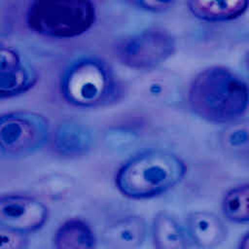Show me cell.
Segmentation results:
<instances>
[{
    "label": "cell",
    "mask_w": 249,
    "mask_h": 249,
    "mask_svg": "<svg viewBox=\"0 0 249 249\" xmlns=\"http://www.w3.org/2000/svg\"><path fill=\"white\" fill-rule=\"evenodd\" d=\"M192 111L214 124H231L249 108V86L225 66H209L196 75L188 90Z\"/></svg>",
    "instance_id": "cell-1"
},
{
    "label": "cell",
    "mask_w": 249,
    "mask_h": 249,
    "mask_svg": "<svg viewBox=\"0 0 249 249\" xmlns=\"http://www.w3.org/2000/svg\"><path fill=\"white\" fill-rule=\"evenodd\" d=\"M186 172V163L177 155L163 150H148L134 155L119 167L115 184L128 198L147 199L174 188Z\"/></svg>",
    "instance_id": "cell-2"
},
{
    "label": "cell",
    "mask_w": 249,
    "mask_h": 249,
    "mask_svg": "<svg viewBox=\"0 0 249 249\" xmlns=\"http://www.w3.org/2000/svg\"><path fill=\"white\" fill-rule=\"evenodd\" d=\"M59 89L63 99L78 108L104 106L115 100L118 92L111 67L95 56L72 61L61 75Z\"/></svg>",
    "instance_id": "cell-3"
},
{
    "label": "cell",
    "mask_w": 249,
    "mask_h": 249,
    "mask_svg": "<svg viewBox=\"0 0 249 249\" xmlns=\"http://www.w3.org/2000/svg\"><path fill=\"white\" fill-rule=\"evenodd\" d=\"M94 3L79 0H38L31 2L25 21L33 32L54 39H72L87 33L94 24Z\"/></svg>",
    "instance_id": "cell-4"
},
{
    "label": "cell",
    "mask_w": 249,
    "mask_h": 249,
    "mask_svg": "<svg viewBox=\"0 0 249 249\" xmlns=\"http://www.w3.org/2000/svg\"><path fill=\"white\" fill-rule=\"evenodd\" d=\"M50 123L42 114L14 111L0 118V152L6 158H22L40 150L49 140Z\"/></svg>",
    "instance_id": "cell-5"
},
{
    "label": "cell",
    "mask_w": 249,
    "mask_h": 249,
    "mask_svg": "<svg viewBox=\"0 0 249 249\" xmlns=\"http://www.w3.org/2000/svg\"><path fill=\"white\" fill-rule=\"evenodd\" d=\"M175 50L176 40L169 31L149 27L121 40L116 47V56L129 68L149 70L168 59Z\"/></svg>",
    "instance_id": "cell-6"
},
{
    "label": "cell",
    "mask_w": 249,
    "mask_h": 249,
    "mask_svg": "<svg viewBox=\"0 0 249 249\" xmlns=\"http://www.w3.org/2000/svg\"><path fill=\"white\" fill-rule=\"evenodd\" d=\"M48 219V207L34 196L9 194L0 198V226L3 229L27 234L44 227Z\"/></svg>",
    "instance_id": "cell-7"
},
{
    "label": "cell",
    "mask_w": 249,
    "mask_h": 249,
    "mask_svg": "<svg viewBox=\"0 0 249 249\" xmlns=\"http://www.w3.org/2000/svg\"><path fill=\"white\" fill-rule=\"evenodd\" d=\"M37 74L13 46L0 48V97L11 98L27 92L37 83Z\"/></svg>",
    "instance_id": "cell-8"
},
{
    "label": "cell",
    "mask_w": 249,
    "mask_h": 249,
    "mask_svg": "<svg viewBox=\"0 0 249 249\" xmlns=\"http://www.w3.org/2000/svg\"><path fill=\"white\" fill-rule=\"evenodd\" d=\"M147 227L137 215L119 218L107 225L101 233L103 244L108 249H136L145 240Z\"/></svg>",
    "instance_id": "cell-9"
},
{
    "label": "cell",
    "mask_w": 249,
    "mask_h": 249,
    "mask_svg": "<svg viewBox=\"0 0 249 249\" xmlns=\"http://www.w3.org/2000/svg\"><path fill=\"white\" fill-rule=\"evenodd\" d=\"M186 226L189 237L200 249H212L227 238V228L214 213L195 211L188 215Z\"/></svg>",
    "instance_id": "cell-10"
},
{
    "label": "cell",
    "mask_w": 249,
    "mask_h": 249,
    "mask_svg": "<svg viewBox=\"0 0 249 249\" xmlns=\"http://www.w3.org/2000/svg\"><path fill=\"white\" fill-rule=\"evenodd\" d=\"M91 134L88 127L75 121H64L57 125L53 135L54 151L66 158H78L88 153Z\"/></svg>",
    "instance_id": "cell-11"
},
{
    "label": "cell",
    "mask_w": 249,
    "mask_h": 249,
    "mask_svg": "<svg viewBox=\"0 0 249 249\" xmlns=\"http://www.w3.org/2000/svg\"><path fill=\"white\" fill-rule=\"evenodd\" d=\"M190 13L204 21L219 22L238 18L249 8L245 0H191L187 2Z\"/></svg>",
    "instance_id": "cell-12"
},
{
    "label": "cell",
    "mask_w": 249,
    "mask_h": 249,
    "mask_svg": "<svg viewBox=\"0 0 249 249\" xmlns=\"http://www.w3.org/2000/svg\"><path fill=\"white\" fill-rule=\"evenodd\" d=\"M53 243L55 249H95L96 237L86 221L72 218L57 228Z\"/></svg>",
    "instance_id": "cell-13"
},
{
    "label": "cell",
    "mask_w": 249,
    "mask_h": 249,
    "mask_svg": "<svg viewBox=\"0 0 249 249\" xmlns=\"http://www.w3.org/2000/svg\"><path fill=\"white\" fill-rule=\"evenodd\" d=\"M152 232L156 249H188L182 228L169 213L161 211L155 216Z\"/></svg>",
    "instance_id": "cell-14"
},
{
    "label": "cell",
    "mask_w": 249,
    "mask_h": 249,
    "mask_svg": "<svg viewBox=\"0 0 249 249\" xmlns=\"http://www.w3.org/2000/svg\"><path fill=\"white\" fill-rule=\"evenodd\" d=\"M221 148L230 156L249 158V117L228 124L220 133Z\"/></svg>",
    "instance_id": "cell-15"
},
{
    "label": "cell",
    "mask_w": 249,
    "mask_h": 249,
    "mask_svg": "<svg viewBox=\"0 0 249 249\" xmlns=\"http://www.w3.org/2000/svg\"><path fill=\"white\" fill-rule=\"evenodd\" d=\"M222 211L231 222L249 223V183L231 188L223 196Z\"/></svg>",
    "instance_id": "cell-16"
},
{
    "label": "cell",
    "mask_w": 249,
    "mask_h": 249,
    "mask_svg": "<svg viewBox=\"0 0 249 249\" xmlns=\"http://www.w3.org/2000/svg\"><path fill=\"white\" fill-rule=\"evenodd\" d=\"M0 236V249H27L28 247V237L25 233L1 228Z\"/></svg>",
    "instance_id": "cell-17"
},
{
    "label": "cell",
    "mask_w": 249,
    "mask_h": 249,
    "mask_svg": "<svg viewBox=\"0 0 249 249\" xmlns=\"http://www.w3.org/2000/svg\"><path fill=\"white\" fill-rule=\"evenodd\" d=\"M131 5L153 13H162L169 10L173 5V1H133Z\"/></svg>",
    "instance_id": "cell-18"
},
{
    "label": "cell",
    "mask_w": 249,
    "mask_h": 249,
    "mask_svg": "<svg viewBox=\"0 0 249 249\" xmlns=\"http://www.w3.org/2000/svg\"><path fill=\"white\" fill-rule=\"evenodd\" d=\"M238 249H249V231H247L239 242Z\"/></svg>",
    "instance_id": "cell-19"
},
{
    "label": "cell",
    "mask_w": 249,
    "mask_h": 249,
    "mask_svg": "<svg viewBox=\"0 0 249 249\" xmlns=\"http://www.w3.org/2000/svg\"><path fill=\"white\" fill-rule=\"evenodd\" d=\"M245 67H246V70H247V72L249 74V52L245 55Z\"/></svg>",
    "instance_id": "cell-20"
}]
</instances>
